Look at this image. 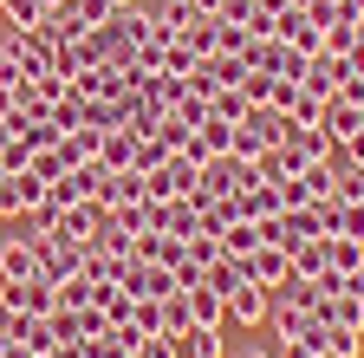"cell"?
<instances>
[{
	"label": "cell",
	"instance_id": "obj_16",
	"mask_svg": "<svg viewBox=\"0 0 364 358\" xmlns=\"http://www.w3.org/2000/svg\"><path fill=\"white\" fill-rule=\"evenodd\" d=\"M98 202H105V209H130V202H144V176H136V169H111V176H105V189H98Z\"/></svg>",
	"mask_w": 364,
	"mask_h": 358
},
{
	"label": "cell",
	"instance_id": "obj_9",
	"mask_svg": "<svg viewBox=\"0 0 364 358\" xmlns=\"http://www.w3.org/2000/svg\"><path fill=\"white\" fill-rule=\"evenodd\" d=\"M39 274V248L26 235H0V280H33Z\"/></svg>",
	"mask_w": 364,
	"mask_h": 358
},
{
	"label": "cell",
	"instance_id": "obj_26",
	"mask_svg": "<svg viewBox=\"0 0 364 358\" xmlns=\"http://www.w3.org/2000/svg\"><path fill=\"white\" fill-rule=\"evenodd\" d=\"M111 215H117V228H124L130 241L156 228V202H130V209H111Z\"/></svg>",
	"mask_w": 364,
	"mask_h": 358
},
{
	"label": "cell",
	"instance_id": "obj_38",
	"mask_svg": "<svg viewBox=\"0 0 364 358\" xmlns=\"http://www.w3.org/2000/svg\"><path fill=\"white\" fill-rule=\"evenodd\" d=\"M0 358H33V352H26V345H20V339L7 332V345H0Z\"/></svg>",
	"mask_w": 364,
	"mask_h": 358
},
{
	"label": "cell",
	"instance_id": "obj_23",
	"mask_svg": "<svg viewBox=\"0 0 364 358\" xmlns=\"http://www.w3.org/2000/svg\"><path fill=\"white\" fill-rule=\"evenodd\" d=\"M299 183H306V202H338V169L332 163H312Z\"/></svg>",
	"mask_w": 364,
	"mask_h": 358
},
{
	"label": "cell",
	"instance_id": "obj_35",
	"mask_svg": "<svg viewBox=\"0 0 364 358\" xmlns=\"http://www.w3.org/2000/svg\"><path fill=\"white\" fill-rule=\"evenodd\" d=\"M332 358H364V332H345V326H332V345H326Z\"/></svg>",
	"mask_w": 364,
	"mask_h": 358
},
{
	"label": "cell",
	"instance_id": "obj_13",
	"mask_svg": "<svg viewBox=\"0 0 364 358\" xmlns=\"http://www.w3.org/2000/svg\"><path fill=\"white\" fill-rule=\"evenodd\" d=\"M273 33H280V39H287V46L299 53V59H312V53H326V33H318V26H312V20H306L299 7H293V14H287L280 26H273Z\"/></svg>",
	"mask_w": 364,
	"mask_h": 358
},
{
	"label": "cell",
	"instance_id": "obj_22",
	"mask_svg": "<svg viewBox=\"0 0 364 358\" xmlns=\"http://www.w3.org/2000/svg\"><path fill=\"white\" fill-rule=\"evenodd\" d=\"M254 248H260V221H228V228H221V254L247 260Z\"/></svg>",
	"mask_w": 364,
	"mask_h": 358
},
{
	"label": "cell",
	"instance_id": "obj_36",
	"mask_svg": "<svg viewBox=\"0 0 364 358\" xmlns=\"http://www.w3.org/2000/svg\"><path fill=\"white\" fill-rule=\"evenodd\" d=\"M273 85H280V78H267V72H247V78H241V92H247V105H273Z\"/></svg>",
	"mask_w": 364,
	"mask_h": 358
},
{
	"label": "cell",
	"instance_id": "obj_37",
	"mask_svg": "<svg viewBox=\"0 0 364 358\" xmlns=\"http://www.w3.org/2000/svg\"><path fill=\"white\" fill-rule=\"evenodd\" d=\"M345 65H351V78H364V39H358L351 53H345Z\"/></svg>",
	"mask_w": 364,
	"mask_h": 358
},
{
	"label": "cell",
	"instance_id": "obj_41",
	"mask_svg": "<svg viewBox=\"0 0 364 358\" xmlns=\"http://www.w3.org/2000/svg\"><path fill=\"white\" fill-rule=\"evenodd\" d=\"M124 7H136V0H111V14H124Z\"/></svg>",
	"mask_w": 364,
	"mask_h": 358
},
{
	"label": "cell",
	"instance_id": "obj_12",
	"mask_svg": "<svg viewBox=\"0 0 364 358\" xmlns=\"http://www.w3.org/2000/svg\"><path fill=\"white\" fill-rule=\"evenodd\" d=\"M280 209H287V202H280V183H254V189L235 196V215H241V221H273Z\"/></svg>",
	"mask_w": 364,
	"mask_h": 358
},
{
	"label": "cell",
	"instance_id": "obj_19",
	"mask_svg": "<svg viewBox=\"0 0 364 358\" xmlns=\"http://www.w3.org/2000/svg\"><path fill=\"white\" fill-rule=\"evenodd\" d=\"M196 72H202V78L215 85V92H221V85H241V78H247V65H241L235 53H208V59H202Z\"/></svg>",
	"mask_w": 364,
	"mask_h": 358
},
{
	"label": "cell",
	"instance_id": "obj_34",
	"mask_svg": "<svg viewBox=\"0 0 364 358\" xmlns=\"http://www.w3.org/2000/svg\"><path fill=\"white\" fill-rule=\"evenodd\" d=\"M91 248H105V254H130V235L117 228V215H105V228H98V241Z\"/></svg>",
	"mask_w": 364,
	"mask_h": 358
},
{
	"label": "cell",
	"instance_id": "obj_4",
	"mask_svg": "<svg viewBox=\"0 0 364 358\" xmlns=\"http://www.w3.org/2000/svg\"><path fill=\"white\" fill-rule=\"evenodd\" d=\"M105 202H72V209H59L53 215V241H65V248H91L98 241V228H105Z\"/></svg>",
	"mask_w": 364,
	"mask_h": 358
},
{
	"label": "cell",
	"instance_id": "obj_17",
	"mask_svg": "<svg viewBox=\"0 0 364 358\" xmlns=\"http://www.w3.org/2000/svg\"><path fill=\"white\" fill-rule=\"evenodd\" d=\"M293 274H306V280H326V274H332V235L306 241V248L293 254Z\"/></svg>",
	"mask_w": 364,
	"mask_h": 358
},
{
	"label": "cell",
	"instance_id": "obj_24",
	"mask_svg": "<svg viewBox=\"0 0 364 358\" xmlns=\"http://www.w3.org/2000/svg\"><path fill=\"white\" fill-rule=\"evenodd\" d=\"M208 117H221V124H241V117H247V92H241V85H221V92L208 98Z\"/></svg>",
	"mask_w": 364,
	"mask_h": 358
},
{
	"label": "cell",
	"instance_id": "obj_42",
	"mask_svg": "<svg viewBox=\"0 0 364 358\" xmlns=\"http://www.w3.org/2000/svg\"><path fill=\"white\" fill-rule=\"evenodd\" d=\"M0 345H7V320H0Z\"/></svg>",
	"mask_w": 364,
	"mask_h": 358
},
{
	"label": "cell",
	"instance_id": "obj_7",
	"mask_svg": "<svg viewBox=\"0 0 364 358\" xmlns=\"http://www.w3.org/2000/svg\"><path fill=\"white\" fill-rule=\"evenodd\" d=\"M287 274H293V254H287V248L260 241V248L247 254V280H254V287H267V293H273V287H280Z\"/></svg>",
	"mask_w": 364,
	"mask_h": 358
},
{
	"label": "cell",
	"instance_id": "obj_28",
	"mask_svg": "<svg viewBox=\"0 0 364 358\" xmlns=\"http://www.w3.org/2000/svg\"><path fill=\"white\" fill-rule=\"evenodd\" d=\"M0 14H7V26L33 33V26H46V0H0Z\"/></svg>",
	"mask_w": 364,
	"mask_h": 358
},
{
	"label": "cell",
	"instance_id": "obj_25",
	"mask_svg": "<svg viewBox=\"0 0 364 358\" xmlns=\"http://www.w3.org/2000/svg\"><path fill=\"white\" fill-rule=\"evenodd\" d=\"M241 280H247V260H235V254H221V260L208 267V287H215L221 300H228V293H235Z\"/></svg>",
	"mask_w": 364,
	"mask_h": 358
},
{
	"label": "cell",
	"instance_id": "obj_5",
	"mask_svg": "<svg viewBox=\"0 0 364 358\" xmlns=\"http://www.w3.org/2000/svg\"><path fill=\"white\" fill-rule=\"evenodd\" d=\"M235 150V124H221V117H202L196 130H189V144H182V157L189 163H215V157H228Z\"/></svg>",
	"mask_w": 364,
	"mask_h": 358
},
{
	"label": "cell",
	"instance_id": "obj_29",
	"mask_svg": "<svg viewBox=\"0 0 364 358\" xmlns=\"http://www.w3.org/2000/svg\"><path fill=\"white\" fill-rule=\"evenodd\" d=\"M273 300H287V306H306V312H312V300H318V280H306V274H287L280 287H273Z\"/></svg>",
	"mask_w": 364,
	"mask_h": 358
},
{
	"label": "cell",
	"instance_id": "obj_2",
	"mask_svg": "<svg viewBox=\"0 0 364 358\" xmlns=\"http://www.w3.org/2000/svg\"><path fill=\"white\" fill-rule=\"evenodd\" d=\"M59 306V287L33 274V280H0V320H26V312H53Z\"/></svg>",
	"mask_w": 364,
	"mask_h": 358
},
{
	"label": "cell",
	"instance_id": "obj_3",
	"mask_svg": "<svg viewBox=\"0 0 364 358\" xmlns=\"http://www.w3.org/2000/svg\"><path fill=\"white\" fill-rule=\"evenodd\" d=\"M196 176H202V163H189V157H163L150 176H144V202H176V196H189L196 189Z\"/></svg>",
	"mask_w": 364,
	"mask_h": 358
},
{
	"label": "cell",
	"instance_id": "obj_45",
	"mask_svg": "<svg viewBox=\"0 0 364 358\" xmlns=\"http://www.w3.org/2000/svg\"><path fill=\"white\" fill-rule=\"evenodd\" d=\"M358 33H364V20H358Z\"/></svg>",
	"mask_w": 364,
	"mask_h": 358
},
{
	"label": "cell",
	"instance_id": "obj_14",
	"mask_svg": "<svg viewBox=\"0 0 364 358\" xmlns=\"http://www.w3.org/2000/svg\"><path fill=\"white\" fill-rule=\"evenodd\" d=\"M7 332L39 358V352H59V339H53V320H46V312H26V320H7Z\"/></svg>",
	"mask_w": 364,
	"mask_h": 358
},
{
	"label": "cell",
	"instance_id": "obj_33",
	"mask_svg": "<svg viewBox=\"0 0 364 358\" xmlns=\"http://www.w3.org/2000/svg\"><path fill=\"white\" fill-rule=\"evenodd\" d=\"M182 46H189L196 59H208V53H215V20H196L189 33H182Z\"/></svg>",
	"mask_w": 364,
	"mask_h": 358
},
{
	"label": "cell",
	"instance_id": "obj_30",
	"mask_svg": "<svg viewBox=\"0 0 364 358\" xmlns=\"http://www.w3.org/2000/svg\"><path fill=\"white\" fill-rule=\"evenodd\" d=\"M163 157H176V150H169L163 137H136V150H130V169H136V176H150V169H156Z\"/></svg>",
	"mask_w": 364,
	"mask_h": 358
},
{
	"label": "cell",
	"instance_id": "obj_27",
	"mask_svg": "<svg viewBox=\"0 0 364 358\" xmlns=\"http://www.w3.org/2000/svg\"><path fill=\"white\" fill-rule=\"evenodd\" d=\"M130 326L144 332V339H150V332H169V300H136V312H130Z\"/></svg>",
	"mask_w": 364,
	"mask_h": 358
},
{
	"label": "cell",
	"instance_id": "obj_20",
	"mask_svg": "<svg viewBox=\"0 0 364 358\" xmlns=\"http://www.w3.org/2000/svg\"><path fill=\"white\" fill-rule=\"evenodd\" d=\"M287 117H293L299 130H318V124H326V98H318V92H306V85H299V92L287 98Z\"/></svg>",
	"mask_w": 364,
	"mask_h": 358
},
{
	"label": "cell",
	"instance_id": "obj_10",
	"mask_svg": "<svg viewBox=\"0 0 364 358\" xmlns=\"http://www.w3.org/2000/svg\"><path fill=\"white\" fill-rule=\"evenodd\" d=\"M182 306H189V326H215V332H228V300H221L208 280L182 293Z\"/></svg>",
	"mask_w": 364,
	"mask_h": 358
},
{
	"label": "cell",
	"instance_id": "obj_21",
	"mask_svg": "<svg viewBox=\"0 0 364 358\" xmlns=\"http://www.w3.org/2000/svg\"><path fill=\"white\" fill-rule=\"evenodd\" d=\"M267 326H273V339H299V332L312 326V312H306V306H287V300H273Z\"/></svg>",
	"mask_w": 364,
	"mask_h": 358
},
{
	"label": "cell",
	"instance_id": "obj_31",
	"mask_svg": "<svg viewBox=\"0 0 364 358\" xmlns=\"http://www.w3.org/2000/svg\"><path fill=\"white\" fill-rule=\"evenodd\" d=\"M358 267H364V241L332 235V274H358Z\"/></svg>",
	"mask_w": 364,
	"mask_h": 358
},
{
	"label": "cell",
	"instance_id": "obj_15",
	"mask_svg": "<svg viewBox=\"0 0 364 358\" xmlns=\"http://www.w3.org/2000/svg\"><path fill=\"white\" fill-rule=\"evenodd\" d=\"M318 130H326L332 144H345V137H358V130H364V111H358L351 98H326V124H318Z\"/></svg>",
	"mask_w": 364,
	"mask_h": 358
},
{
	"label": "cell",
	"instance_id": "obj_44",
	"mask_svg": "<svg viewBox=\"0 0 364 358\" xmlns=\"http://www.w3.org/2000/svg\"><path fill=\"white\" fill-rule=\"evenodd\" d=\"M312 358H332V352H312Z\"/></svg>",
	"mask_w": 364,
	"mask_h": 358
},
{
	"label": "cell",
	"instance_id": "obj_18",
	"mask_svg": "<svg viewBox=\"0 0 364 358\" xmlns=\"http://www.w3.org/2000/svg\"><path fill=\"white\" fill-rule=\"evenodd\" d=\"M176 358H228V339L215 332V326H189L182 332V352Z\"/></svg>",
	"mask_w": 364,
	"mask_h": 358
},
{
	"label": "cell",
	"instance_id": "obj_8",
	"mask_svg": "<svg viewBox=\"0 0 364 358\" xmlns=\"http://www.w3.org/2000/svg\"><path fill=\"white\" fill-rule=\"evenodd\" d=\"M267 312H273V293L254 287V280H241L235 293H228V320L235 326H267Z\"/></svg>",
	"mask_w": 364,
	"mask_h": 358
},
{
	"label": "cell",
	"instance_id": "obj_46",
	"mask_svg": "<svg viewBox=\"0 0 364 358\" xmlns=\"http://www.w3.org/2000/svg\"><path fill=\"white\" fill-rule=\"evenodd\" d=\"M358 169H364V163H358Z\"/></svg>",
	"mask_w": 364,
	"mask_h": 358
},
{
	"label": "cell",
	"instance_id": "obj_40",
	"mask_svg": "<svg viewBox=\"0 0 364 358\" xmlns=\"http://www.w3.org/2000/svg\"><path fill=\"white\" fill-rule=\"evenodd\" d=\"M235 358H273V352H267V345H241Z\"/></svg>",
	"mask_w": 364,
	"mask_h": 358
},
{
	"label": "cell",
	"instance_id": "obj_32",
	"mask_svg": "<svg viewBox=\"0 0 364 358\" xmlns=\"http://www.w3.org/2000/svg\"><path fill=\"white\" fill-rule=\"evenodd\" d=\"M91 300H98V287H91L85 274H72V280H59V306H72V312H78V306H91Z\"/></svg>",
	"mask_w": 364,
	"mask_h": 358
},
{
	"label": "cell",
	"instance_id": "obj_6",
	"mask_svg": "<svg viewBox=\"0 0 364 358\" xmlns=\"http://www.w3.org/2000/svg\"><path fill=\"white\" fill-rule=\"evenodd\" d=\"M299 85H306V92H318V98H338L345 85H351V65H345L338 53H312V59H306V78H299Z\"/></svg>",
	"mask_w": 364,
	"mask_h": 358
},
{
	"label": "cell",
	"instance_id": "obj_39",
	"mask_svg": "<svg viewBox=\"0 0 364 358\" xmlns=\"http://www.w3.org/2000/svg\"><path fill=\"white\" fill-rule=\"evenodd\" d=\"M196 14H208V20H221V0H189Z\"/></svg>",
	"mask_w": 364,
	"mask_h": 358
},
{
	"label": "cell",
	"instance_id": "obj_1",
	"mask_svg": "<svg viewBox=\"0 0 364 358\" xmlns=\"http://www.w3.org/2000/svg\"><path fill=\"white\" fill-rule=\"evenodd\" d=\"M0 59L20 65V78H53L59 72V39L46 33V26H33V33L7 26V33H0Z\"/></svg>",
	"mask_w": 364,
	"mask_h": 358
},
{
	"label": "cell",
	"instance_id": "obj_11",
	"mask_svg": "<svg viewBox=\"0 0 364 358\" xmlns=\"http://www.w3.org/2000/svg\"><path fill=\"white\" fill-rule=\"evenodd\" d=\"M156 228H163V235H176V241H189V235H202V209H196L189 196L156 202Z\"/></svg>",
	"mask_w": 364,
	"mask_h": 358
},
{
	"label": "cell",
	"instance_id": "obj_43",
	"mask_svg": "<svg viewBox=\"0 0 364 358\" xmlns=\"http://www.w3.org/2000/svg\"><path fill=\"white\" fill-rule=\"evenodd\" d=\"M293 7H299V14H306V7H312V0H293Z\"/></svg>",
	"mask_w": 364,
	"mask_h": 358
}]
</instances>
